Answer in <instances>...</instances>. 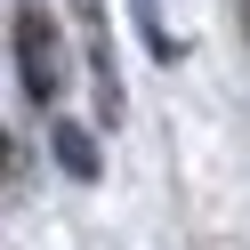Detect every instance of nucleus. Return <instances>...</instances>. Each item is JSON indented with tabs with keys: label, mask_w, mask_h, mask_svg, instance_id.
Returning a JSON list of instances; mask_svg holds the SVG:
<instances>
[{
	"label": "nucleus",
	"mask_w": 250,
	"mask_h": 250,
	"mask_svg": "<svg viewBox=\"0 0 250 250\" xmlns=\"http://www.w3.org/2000/svg\"><path fill=\"white\" fill-rule=\"evenodd\" d=\"M17 73H24V89H33L41 105H57L65 73H57V41H49V24H41V8H17Z\"/></svg>",
	"instance_id": "1"
},
{
	"label": "nucleus",
	"mask_w": 250,
	"mask_h": 250,
	"mask_svg": "<svg viewBox=\"0 0 250 250\" xmlns=\"http://www.w3.org/2000/svg\"><path fill=\"white\" fill-rule=\"evenodd\" d=\"M73 17H81V33H89V65H97V97H105V113H113V41H105V8L97 0H73Z\"/></svg>",
	"instance_id": "2"
},
{
	"label": "nucleus",
	"mask_w": 250,
	"mask_h": 250,
	"mask_svg": "<svg viewBox=\"0 0 250 250\" xmlns=\"http://www.w3.org/2000/svg\"><path fill=\"white\" fill-rule=\"evenodd\" d=\"M57 162H65L73 178H97V146H89V129H73V121H65V129H57Z\"/></svg>",
	"instance_id": "3"
},
{
	"label": "nucleus",
	"mask_w": 250,
	"mask_h": 250,
	"mask_svg": "<svg viewBox=\"0 0 250 250\" xmlns=\"http://www.w3.org/2000/svg\"><path fill=\"white\" fill-rule=\"evenodd\" d=\"M242 24H250V8H242Z\"/></svg>",
	"instance_id": "4"
}]
</instances>
